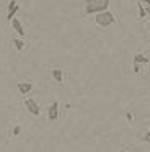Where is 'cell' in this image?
<instances>
[{
  "mask_svg": "<svg viewBox=\"0 0 150 152\" xmlns=\"http://www.w3.org/2000/svg\"><path fill=\"white\" fill-rule=\"evenodd\" d=\"M12 26H13V30H15V33H18L20 36H25V30H23V26H21V23H20V20H16L15 17H13V20H12Z\"/></svg>",
  "mask_w": 150,
  "mask_h": 152,
  "instance_id": "8992f818",
  "label": "cell"
},
{
  "mask_svg": "<svg viewBox=\"0 0 150 152\" xmlns=\"http://www.w3.org/2000/svg\"><path fill=\"white\" fill-rule=\"evenodd\" d=\"M145 12H147V13L150 15V5H147V10H145Z\"/></svg>",
  "mask_w": 150,
  "mask_h": 152,
  "instance_id": "2e32d148",
  "label": "cell"
},
{
  "mask_svg": "<svg viewBox=\"0 0 150 152\" xmlns=\"http://www.w3.org/2000/svg\"><path fill=\"white\" fill-rule=\"evenodd\" d=\"M126 116H127V121H129V123H132V119H134V118H132V113H127Z\"/></svg>",
  "mask_w": 150,
  "mask_h": 152,
  "instance_id": "5bb4252c",
  "label": "cell"
},
{
  "mask_svg": "<svg viewBox=\"0 0 150 152\" xmlns=\"http://www.w3.org/2000/svg\"><path fill=\"white\" fill-rule=\"evenodd\" d=\"M145 4H147V5H150V0H145Z\"/></svg>",
  "mask_w": 150,
  "mask_h": 152,
  "instance_id": "e0dca14e",
  "label": "cell"
},
{
  "mask_svg": "<svg viewBox=\"0 0 150 152\" xmlns=\"http://www.w3.org/2000/svg\"><path fill=\"white\" fill-rule=\"evenodd\" d=\"M111 0H85V13L87 15H96L100 12L108 10Z\"/></svg>",
  "mask_w": 150,
  "mask_h": 152,
  "instance_id": "6da1fadb",
  "label": "cell"
},
{
  "mask_svg": "<svg viewBox=\"0 0 150 152\" xmlns=\"http://www.w3.org/2000/svg\"><path fill=\"white\" fill-rule=\"evenodd\" d=\"M122 152H129V151H122Z\"/></svg>",
  "mask_w": 150,
  "mask_h": 152,
  "instance_id": "ac0fdd59",
  "label": "cell"
},
{
  "mask_svg": "<svg viewBox=\"0 0 150 152\" xmlns=\"http://www.w3.org/2000/svg\"><path fill=\"white\" fill-rule=\"evenodd\" d=\"M52 77H54V80L57 83H62V80H64V72H62L60 69H52Z\"/></svg>",
  "mask_w": 150,
  "mask_h": 152,
  "instance_id": "ba28073f",
  "label": "cell"
},
{
  "mask_svg": "<svg viewBox=\"0 0 150 152\" xmlns=\"http://www.w3.org/2000/svg\"><path fill=\"white\" fill-rule=\"evenodd\" d=\"M95 21H96L100 26L108 28V26H111L116 20H114V15L111 13L109 10H104V12H100V13L95 15Z\"/></svg>",
  "mask_w": 150,
  "mask_h": 152,
  "instance_id": "7a4b0ae2",
  "label": "cell"
},
{
  "mask_svg": "<svg viewBox=\"0 0 150 152\" xmlns=\"http://www.w3.org/2000/svg\"><path fill=\"white\" fill-rule=\"evenodd\" d=\"M25 108H26V111H29L31 115H34V116H39V113H41L39 105L36 103L34 98H26L25 100Z\"/></svg>",
  "mask_w": 150,
  "mask_h": 152,
  "instance_id": "3957f363",
  "label": "cell"
},
{
  "mask_svg": "<svg viewBox=\"0 0 150 152\" xmlns=\"http://www.w3.org/2000/svg\"><path fill=\"white\" fill-rule=\"evenodd\" d=\"M134 62H135V64H147V62H149V59H147L143 54H135V56H134Z\"/></svg>",
  "mask_w": 150,
  "mask_h": 152,
  "instance_id": "9c48e42d",
  "label": "cell"
},
{
  "mask_svg": "<svg viewBox=\"0 0 150 152\" xmlns=\"http://www.w3.org/2000/svg\"><path fill=\"white\" fill-rule=\"evenodd\" d=\"M31 88H33V85H31V83H28V82H20L18 83V90H20V93H21V95L29 93V92H31Z\"/></svg>",
  "mask_w": 150,
  "mask_h": 152,
  "instance_id": "52a82bcc",
  "label": "cell"
},
{
  "mask_svg": "<svg viewBox=\"0 0 150 152\" xmlns=\"http://www.w3.org/2000/svg\"><path fill=\"white\" fill-rule=\"evenodd\" d=\"M137 8H139V17H140V18H143V17H145V13H147V12L143 10L142 4H139V5H137Z\"/></svg>",
  "mask_w": 150,
  "mask_h": 152,
  "instance_id": "8fae6325",
  "label": "cell"
},
{
  "mask_svg": "<svg viewBox=\"0 0 150 152\" xmlns=\"http://www.w3.org/2000/svg\"><path fill=\"white\" fill-rule=\"evenodd\" d=\"M20 131H21V129H20V126H16V128L15 129H13V134H18V132Z\"/></svg>",
  "mask_w": 150,
  "mask_h": 152,
  "instance_id": "9a60e30c",
  "label": "cell"
},
{
  "mask_svg": "<svg viewBox=\"0 0 150 152\" xmlns=\"http://www.w3.org/2000/svg\"><path fill=\"white\" fill-rule=\"evenodd\" d=\"M16 12H18V5H16V2H15V0H12V2L8 4V15H7V20H10V21H12Z\"/></svg>",
  "mask_w": 150,
  "mask_h": 152,
  "instance_id": "5b68a950",
  "label": "cell"
},
{
  "mask_svg": "<svg viewBox=\"0 0 150 152\" xmlns=\"http://www.w3.org/2000/svg\"><path fill=\"white\" fill-rule=\"evenodd\" d=\"M13 46H15V49L21 51L23 48H25V43H23L21 39H13Z\"/></svg>",
  "mask_w": 150,
  "mask_h": 152,
  "instance_id": "30bf717a",
  "label": "cell"
},
{
  "mask_svg": "<svg viewBox=\"0 0 150 152\" xmlns=\"http://www.w3.org/2000/svg\"><path fill=\"white\" fill-rule=\"evenodd\" d=\"M57 116H59V103L54 102L47 110V118H49V121H55Z\"/></svg>",
  "mask_w": 150,
  "mask_h": 152,
  "instance_id": "277c9868",
  "label": "cell"
},
{
  "mask_svg": "<svg viewBox=\"0 0 150 152\" xmlns=\"http://www.w3.org/2000/svg\"><path fill=\"white\" fill-rule=\"evenodd\" d=\"M142 139H143V141H145V142H149V144H150V131H149V132H145Z\"/></svg>",
  "mask_w": 150,
  "mask_h": 152,
  "instance_id": "7c38bea8",
  "label": "cell"
},
{
  "mask_svg": "<svg viewBox=\"0 0 150 152\" xmlns=\"http://www.w3.org/2000/svg\"><path fill=\"white\" fill-rule=\"evenodd\" d=\"M134 72H135V74L140 72V64H135V62H134Z\"/></svg>",
  "mask_w": 150,
  "mask_h": 152,
  "instance_id": "4fadbf2b",
  "label": "cell"
}]
</instances>
